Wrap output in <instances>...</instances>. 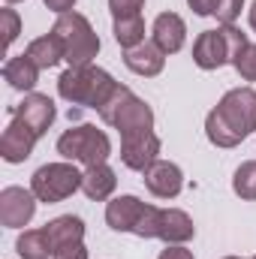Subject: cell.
<instances>
[{
  "mask_svg": "<svg viewBox=\"0 0 256 259\" xmlns=\"http://www.w3.org/2000/svg\"><path fill=\"white\" fill-rule=\"evenodd\" d=\"M256 130V91L235 88L205 118V133L217 148H235Z\"/></svg>",
  "mask_w": 256,
  "mask_h": 259,
  "instance_id": "1",
  "label": "cell"
},
{
  "mask_svg": "<svg viewBox=\"0 0 256 259\" xmlns=\"http://www.w3.org/2000/svg\"><path fill=\"white\" fill-rule=\"evenodd\" d=\"M118 91V81L100 69V66H69L58 78V94L72 106H88V109H103L106 100Z\"/></svg>",
  "mask_w": 256,
  "mask_h": 259,
  "instance_id": "2",
  "label": "cell"
},
{
  "mask_svg": "<svg viewBox=\"0 0 256 259\" xmlns=\"http://www.w3.org/2000/svg\"><path fill=\"white\" fill-rule=\"evenodd\" d=\"M100 112V118L109 124V127H115L121 133V139H127V136H136V133H151L154 127V112H151V106L145 103V100H139L130 88L124 84H118V91L106 100V106L103 109H97Z\"/></svg>",
  "mask_w": 256,
  "mask_h": 259,
  "instance_id": "3",
  "label": "cell"
},
{
  "mask_svg": "<svg viewBox=\"0 0 256 259\" xmlns=\"http://www.w3.org/2000/svg\"><path fill=\"white\" fill-rule=\"evenodd\" d=\"M52 33L61 39V46H64V61L69 66H88L97 58V52H100V39H97L91 21H88L84 15H78V12H64V15H58Z\"/></svg>",
  "mask_w": 256,
  "mask_h": 259,
  "instance_id": "4",
  "label": "cell"
},
{
  "mask_svg": "<svg viewBox=\"0 0 256 259\" xmlns=\"http://www.w3.org/2000/svg\"><path fill=\"white\" fill-rule=\"evenodd\" d=\"M247 36L232 27V24H223L220 30H205L199 33V39L193 42V61L199 69H217L223 64H235V58L247 49Z\"/></svg>",
  "mask_w": 256,
  "mask_h": 259,
  "instance_id": "5",
  "label": "cell"
},
{
  "mask_svg": "<svg viewBox=\"0 0 256 259\" xmlns=\"http://www.w3.org/2000/svg\"><path fill=\"white\" fill-rule=\"evenodd\" d=\"M58 154L81 163V166H100L109 160L112 154V142L103 130H97L94 124H81V127L66 130L64 136L58 139Z\"/></svg>",
  "mask_w": 256,
  "mask_h": 259,
  "instance_id": "6",
  "label": "cell"
},
{
  "mask_svg": "<svg viewBox=\"0 0 256 259\" xmlns=\"http://www.w3.org/2000/svg\"><path fill=\"white\" fill-rule=\"evenodd\" d=\"M84 175L72 166V163H49L42 169L33 172L30 178V190L39 202H61L66 196H72L78 187H81Z\"/></svg>",
  "mask_w": 256,
  "mask_h": 259,
  "instance_id": "7",
  "label": "cell"
},
{
  "mask_svg": "<svg viewBox=\"0 0 256 259\" xmlns=\"http://www.w3.org/2000/svg\"><path fill=\"white\" fill-rule=\"evenodd\" d=\"M33 211H36V196H33V190L6 187L0 193V223L3 226H9V229L27 226L33 220Z\"/></svg>",
  "mask_w": 256,
  "mask_h": 259,
  "instance_id": "8",
  "label": "cell"
},
{
  "mask_svg": "<svg viewBox=\"0 0 256 259\" xmlns=\"http://www.w3.org/2000/svg\"><path fill=\"white\" fill-rule=\"evenodd\" d=\"M36 133L27 127L21 118H12L9 127L3 130L0 136V157L6 163H24L30 154H33V145H36Z\"/></svg>",
  "mask_w": 256,
  "mask_h": 259,
  "instance_id": "9",
  "label": "cell"
},
{
  "mask_svg": "<svg viewBox=\"0 0 256 259\" xmlns=\"http://www.w3.org/2000/svg\"><path fill=\"white\" fill-rule=\"evenodd\" d=\"M157 154H160V139L154 136V130L121 139V160L133 172H145L151 163H157Z\"/></svg>",
  "mask_w": 256,
  "mask_h": 259,
  "instance_id": "10",
  "label": "cell"
},
{
  "mask_svg": "<svg viewBox=\"0 0 256 259\" xmlns=\"http://www.w3.org/2000/svg\"><path fill=\"white\" fill-rule=\"evenodd\" d=\"M9 112H12V118H21L36 136H46L49 127H52V121H55V103L46 94H27Z\"/></svg>",
  "mask_w": 256,
  "mask_h": 259,
  "instance_id": "11",
  "label": "cell"
},
{
  "mask_svg": "<svg viewBox=\"0 0 256 259\" xmlns=\"http://www.w3.org/2000/svg\"><path fill=\"white\" fill-rule=\"evenodd\" d=\"M145 187L160 199H175L184 187V175L175 163H166V160H157L145 169Z\"/></svg>",
  "mask_w": 256,
  "mask_h": 259,
  "instance_id": "12",
  "label": "cell"
},
{
  "mask_svg": "<svg viewBox=\"0 0 256 259\" xmlns=\"http://www.w3.org/2000/svg\"><path fill=\"white\" fill-rule=\"evenodd\" d=\"M193 232H196V226H193V220L184 211H178V208H160L154 238H163L166 244H184V241L193 238Z\"/></svg>",
  "mask_w": 256,
  "mask_h": 259,
  "instance_id": "13",
  "label": "cell"
},
{
  "mask_svg": "<svg viewBox=\"0 0 256 259\" xmlns=\"http://www.w3.org/2000/svg\"><path fill=\"white\" fill-rule=\"evenodd\" d=\"M151 33H154V42L160 46L163 55H175V52H181V46H184L187 24H184L181 15H175V12H163V15H157Z\"/></svg>",
  "mask_w": 256,
  "mask_h": 259,
  "instance_id": "14",
  "label": "cell"
},
{
  "mask_svg": "<svg viewBox=\"0 0 256 259\" xmlns=\"http://www.w3.org/2000/svg\"><path fill=\"white\" fill-rule=\"evenodd\" d=\"M142 211H145L142 199H136V196H118L106 208V223L115 232H133L136 223H139V217H142Z\"/></svg>",
  "mask_w": 256,
  "mask_h": 259,
  "instance_id": "15",
  "label": "cell"
},
{
  "mask_svg": "<svg viewBox=\"0 0 256 259\" xmlns=\"http://www.w3.org/2000/svg\"><path fill=\"white\" fill-rule=\"evenodd\" d=\"M124 64H127V69H133L136 75L151 78V75H160V72H163L166 55L160 52L157 42H142V46H136V49H127Z\"/></svg>",
  "mask_w": 256,
  "mask_h": 259,
  "instance_id": "16",
  "label": "cell"
},
{
  "mask_svg": "<svg viewBox=\"0 0 256 259\" xmlns=\"http://www.w3.org/2000/svg\"><path fill=\"white\" fill-rule=\"evenodd\" d=\"M115 187H118V178H115V172H112L106 163H100V166H88L84 181H81V190H84L88 199L103 202V199H109V196L115 193Z\"/></svg>",
  "mask_w": 256,
  "mask_h": 259,
  "instance_id": "17",
  "label": "cell"
},
{
  "mask_svg": "<svg viewBox=\"0 0 256 259\" xmlns=\"http://www.w3.org/2000/svg\"><path fill=\"white\" fill-rule=\"evenodd\" d=\"M3 78H6L9 88H15V91H30V88L39 81V66L33 64L27 55H18V58H9V61H6Z\"/></svg>",
  "mask_w": 256,
  "mask_h": 259,
  "instance_id": "18",
  "label": "cell"
},
{
  "mask_svg": "<svg viewBox=\"0 0 256 259\" xmlns=\"http://www.w3.org/2000/svg\"><path fill=\"white\" fill-rule=\"evenodd\" d=\"M24 55L39 66V69H52L55 64H61V61H64V46H61V39H58L55 33H46V36L33 39V42L27 46V52H24Z\"/></svg>",
  "mask_w": 256,
  "mask_h": 259,
  "instance_id": "19",
  "label": "cell"
},
{
  "mask_svg": "<svg viewBox=\"0 0 256 259\" xmlns=\"http://www.w3.org/2000/svg\"><path fill=\"white\" fill-rule=\"evenodd\" d=\"M15 250H18L21 259H49V256H55V244H52L46 226H42V229H27L24 235H18Z\"/></svg>",
  "mask_w": 256,
  "mask_h": 259,
  "instance_id": "20",
  "label": "cell"
},
{
  "mask_svg": "<svg viewBox=\"0 0 256 259\" xmlns=\"http://www.w3.org/2000/svg\"><path fill=\"white\" fill-rule=\"evenodd\" d=\"M46 232H49V238H52V244L58 250V247H66V244H78L84 238V223L78 217L66 214V217H58V220L46 223Z\"/></svg>",
  "mask_w": 256,
  "mask_h": 259,
  "instance_id": "21",
  "label": "cell"
},
{
  "mask_svg": "<svg viewBox=\"0 0 256 259\" xmlns=\"http://www.w3.org/2000/svg\"><path fill=\"white\" fill-rule=\"evenodd\" d=\"M115 39L121 49H136L145 42V21L142 15L133 18H115Z\"/></svg>",
  "mask_w": 256,
  "mask_h": 259,
  "instance_id": "22",
  "label": "cell"
},
{
  "mask_svg": "<svg viewBox=\"0 0 256 259\" xmlns=\"http://www.w3.org/2000/svg\"><path fill=\"white\" fill-rule=\"evenodd\" d=\"M232 190L241 199H256V160H247L238 166V172L232 178Z\"/></svg>",
  "mask_w": 256,
  "mask_h": 259,
  "instance_id": "23",
  "label": "cell"
},
{
  "mask_svg": "<svg viewBox=\"0 0 256 259\" xmlns=\"http://www.w3.org/2000/svg\"><path fill=\"white\" fill-rule=\"evenodd\" d=\"M235 69H238V75L244 78V81H256V46H247L238 58H235Z\"/></svg>",
  "mask_w": 256,
  "mask_h": 259,
  "instance_id": "24",
  "label": "cell"
},
{
  "mask_svg": "<svg viewBox=\"0 0 256 259\" xmlns=\"http://www.w3.org/2000/svg\"><path fill=\"white\" fill-rule=\"evenodd\" d=\"M0 21H3V49H9L15 42V36L21 33V21H18L15 9H0Z\"/></svg>",
  "mask_w": 256,
  "mask_h": 259,
  "instance_id": "25",
  "label": "cell"
},
{
  "mask_svg": "<svg viewBox=\"0 0 256 259\" xmlns=\"http://www.w3.org/2000/svg\"><path fill=\"white\" fill-rule=\"evenodd\" d=\"M157 214H160V208L145 205V211H142V217H139V223H136L133 235H139V238H154V229H157Z\"/></svg>",
  "mask_w": 256,
  "mask_h": 259,
  "instance_id": "26",
  "label": "cell"
},
{
  "mask_svg": "<svg viewBox=\"0 0 256 259\" xmlns=\"http://www.w3.org/2000/svg\"><path fill=\"white\" fill-rule=\"evenodd\" d=\"M142 6L145 0H109V9L115 18H133V15H142Z\"/></svg>",
  "mask_w": 256,
  "mask_h": 259,
  "instance_id": "27",
  "label": "cell"
},
{
  "mask_svg": "<svg viewBox=\"0 0 256 259\" xmlns=\"http://www.w3.org/2000/svg\"><path fill=\"white\" fill-rule=\"evenodd\" d=\"M241 6H244V0H220L214 15H217L220 24H232V21L241 15Z\"/></svg>",
  "mask_w": 256,
  "mask_h": 259,
  "instance_id": "28",
  "label": "cell"
},
{
  "mask_svg": "<svg viewBox=\"0 0 256 259\" xmlns=\"http://www.w3.org/2000/svg\"><path fill=\"white\" fill-rule=\"evenodd\" d=\"M52 259H88V250H84V244L78 241V244H66V247H58Z\"/></svg>",
  "mask_w": 256,
  "mask_h": 259,
  "instance_id": "29",
  "label": "cell"
},
{
  "mask_svg": "<svg viewBox=\"0 0 256 259\" xmlns=\"http://www.w3.org/2000/svg\"><path fill=\"white\" fill-rule=\"evenodd\" d=\"M187 3H190V9L196 15H214L220 0H187Z\"/></svg>",
  "mask_w": 256,
  "mask_h": 259,
  "instance_id": "30",
  "label": "cell"
},
{
  "mask_svg": "<svg viewBox=\"0 0 256 259\" xmlns=\"http://www.w3.org/2000/svg\"><path fill=\"white\" fill-rule=\"evenodd\" d=\"M160 259H193V253L181 244H166V250L160 253Z\"/></svg>",
  "mask_w": 256,
  "mask_h": 259,
  "instance_id": "31",
  "label": "cell"
},
{
  "mask_svg": "<svg viewBox=\"0 0 256 259\" xmlns=\"http://www.w3.org/2000/svg\"><path fill=\"white\" fill-rule=\"evenodd\" d=\"M52 12H58V15H64V12H72V6H75V0H42Z\"/></svg>",
  "mask_w": 256,
  "mask_h": 259,
  "instance_id": "32",
  "label": "cell"
},
{
  "mask_svg": "<svg viewBox=\"0 0 256 259\" xmlns=\"http://www.w3.org/2000/svg\"><path fill=\"white\" fill-rule=\"evenodd\" d=\"M250 27L256 30V3H253V9H250Z\"/></svg>",
  "mask_w": 256,
  "mask_h": 259,
  "instance_id": "33",
  "label": "cell"
},
{
  "mask_svg": "<svg viewBox=\"0 0 256 259\" xmlns=\"http://www.w3.org/2000/svg\"><path fill=\"white\" fill-rule=\"evenodd\" d=\"M226 259H241V256H226Z\"/></svg>",
  "mask_w": 256,
  "mask_h": 259,
  "instance_id": "34",
  "label": "cell"
},
{
  "mask_svg": "<svg viewBox=\"0 0 256 259\" xmlns=\"http://www.w3.org/2000/svg\"><path fill=\"white\" fill-rule=\"evenodd\" d=\"M6 3H18V0H6Z\"/></svg>",
  "mask_w": 256,
  "mask_h": 259,
  "instance_id": "35",
  "label": "cell"
},
{
  "mask_svg": "<svg viewBox=\"0 0 256 259\" xmlns=\"http://www.w3.org/2000/svg\"><path fill=\"white\" fill-rule=\"evenodd\" d=\"M253 259H256V256H253Z\"/></svg>",
  "mask_w": 256,
  "mask_h": 259,
  "instance_id": "36",
  "label": "cell"
}]
</instances>
